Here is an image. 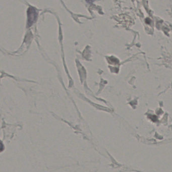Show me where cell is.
Instances as JSON below:
<instances>
[{"instance_id":"obj_1","label":"cell","mask_w":172,"mask_h":172,"mask_svg":"<svg viewBox=\"0 0 172 172\" xmlns=\"http://www.w3.org/2000/svg\"><path fill=\"white\" fill-rule=\"evenodd\" d=\"M146 23H150V20L148 18V19H146L145 20Z\"/></svg>"}]
</instances>
